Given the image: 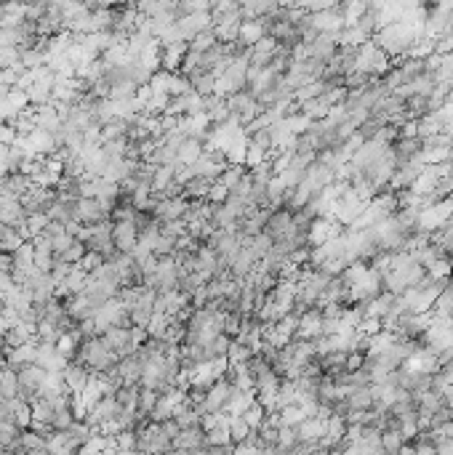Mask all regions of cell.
<instances>
[{
	"instance_id": "cell-21",
	"label": "cell",
	"mask_w": 453,
	"mask_h": 455,
	"mask_svg": "<svg viewBox=\"0 0 453 455\" xmlns=\"http://www.w3.org/2000/svg\"><path fill=\"white\" fill-rule=\"evenodd\" d=\"M62 375H65L67 389L81 394V391L85 389V384H88V378H91V370H88L83 362H69L65 370H62Z\"/></svg>"
},
{
	"instance_id": "cell-46",
	"label": "cell",
	"mask_w": 453,
	"mask_h": 455,
	"mask_svg": "<svg viewBox=\"0 0 453 455\" xmlns=\"http://www.w3.org/2000/svg\"><path fill=\"white\" fill-rule=\"evenodd\" d=\"M181 3V11L190 14V11H211V0H179Z\"/></svg>"
},
{
	"instance_id": "cell-32",
	"label": "cell",
	"mask_w": 453,
	"mask_h": 455,
	"mask_svg": "<svg viewBox=\"0 0 453 455\" xmlns=\"http://www.w3.org/2000/svg\"><path fill=\"white\" fill-rule=\"evenodd\" d=\"M341 14H344V22H347V27L349 24H357L360 17L365 14V8H368V0H341Z\"/></svg>"
},
{
	"instance_id": "cell-39",
	"label": "cell",
	"mask_w": 453,
	"mask_h": 455,
	"mask_svg": "<svg viewBox=\"0 0 453 455\" xmlns=\"http://www.w3.org/2000/svg\"><path fill=\"white\" fill-rule=\"evenodd\" d=\"M22 75H24V67L22 65L6 67V69H0V83H3V85H8V88H14V85H19Z\"/></svg>"
},
{
	"instance_id": "cell-24",
	"label": "cell",
	"mask_w": 453,
	"mask_h": 455,
	"mask_svg": "<svg viewBox=\"0 0 453 455\" xmlns=\"http://www.w3.org/2000/svg\"><path fill=\"white\" fill-rule=\"evenodd\" d=\"M206 152V141L203 139H195V136H187L176 149V165H192L200 155Z\"/></svg>"
},
{
	"instance_id": "cell-3",
	"label": "cell",
	"mask_w": 453,
	"mask_h": 455,
	"mask_svg": "<svg viewBox=\"0 0 453 455\" xmlns=\"http://www.w3.org/2000/svg\"><path fill=\"white\" fill-rule=\"evenodd\" d=\"M78 240H83L88 250H97V253H101L104 259H107V256H113L115 253L113 218H104V221H99V224H83Z\"/></svg>"
},
{
	"instance_id": "cell-12",
	"label": "cell",
	"mask_w": 453,
	"mask_h": 455,
	"mask_svg": "<svg viewBox=\"0 0 453 455\" xmlns=\"http://www.w3.org/2000/svg\"><path fill=\"white\" fill-rule=\"evenodd\" d=\"M213 27V17H211V11H190V14H184V17L179 19V30H181V37L190 43L195 35L206 33Z\"/></svg>"
},
{
	"instance_id": "cell-13",
	"label": "cell",
	"mask_w": 453,
	"mask_h": 455,
	"mask_svg": "<svg viewBox=\"0 0 453 455\" xmlns=\"http://www.w3.org/2000/svg\"><path fill=\"white\" fill-rule=\"evenodd\" d=\"M307 46H309V56H312V59H318L320 65H328V62L336 56V51H339V35L318 33L315 35V40L307 43Z\"/></svg>"
},
{
	"instance_id": "cell-43",
	"label": "cell",
	"mask_w": 453,
	"mask_h": 455,
	"mask_svg": "<svg viewBox=\"0 0 453 455\" xmlns=\"http://www.w3.org/2000/svg\"><path fill=\"white\" fill-rule=\"evenodd\" d=\"M226 197H229V189H226L222 181H213V184H211L208 197H206V200H208V203H213V205H219V203H224Z\"/></svg>"
},
{
	"instance_id": "cell-33",
	"label": "cell",
	"mask_w": 453,
	"mask_h": 455,
	"mask_svg": "<svg viewBox=\"0 0 453 455\" xmlns=\"http://www.w3.org/2000/svg\"><path fill=\"white\" fill-rule=\"evenodd\" d=\"M254 354H256V352H254L251 346H245L243 341H238V338H232L229 349H226V359H229V365H243V362H248Z\"/></svg>"
},
{
	"instance_id": "cell-28",
	"label": "cell",
	"mask_w": 453,
	"mask_h": 455,
	"mask_svg": "<svg viewBox=\"0 0 453 455\" xmlns=\"http://www.w3.org/2000/svg\"><path fill=\"white\" fill-rule=\"evenodd\" d=\"M0 394H3L6 400H14V397H19V373H17V368H11V365H3V368H0Z\"/></svg>"
},
{
	"instance_id": "cell-30",
	"label": "cell",
	"mask_w": 453,
	"mask_h": 455,
	"mask_svg": "<svg viewBox=\"0 0 453 455\" xmlns=\"http://www.w3.org/2000/svg\"><path fill=\"white\" fill-rule=\"evenodd\" d=\"M19 65L24 69H38V67L46 65V51L40 49L38 43L27 46V49H19Z\"/></svg>"
},
{
	"instance_id": "cell-18",
	"label": "cell",
	"mask_w": 453,
	"mask_h": 455,
	"mask_svg": "<svg viewBox=\"0 0 453 455\" xmlns=\"http://www.w3.org/2000/svg\"><path fill=\"white\" fill-rule=\"evenodd\" d=\"M190 51V43L187 40H176V43H168V46H160V67L168 69V72H179V67L184 62V53Z\"/></svg>"
},
{
	"instance_id": "cell-41",
	"label": "cell",
	"mask_w": 453,
	"mask_h": 455,
	"mask_svg": "<svg viewBox=\"0 0 453 455\" xmlns=\"http://www.w3.org/2000/svg\"><path fill=\"white\" fill-rule=\"evenodd\" d=\"M85 250H88V248H85V243L75 237V240H72V245H69L65 253H62V259L69 261V264H78V261H81L83 256H85Z\"/></svg>"
},
{
	"instance_id": "cell-4",
	"label": "cell",
	"mask_w": 453,
	"mask_h": 455,
	"mask_svg": "<svg viewBox=\"0 0 453 455\" xmlns=\"http://www.w3.org/2000/svg\"><path fill=\"white\" fill-rule=\"evenodd\" d=\"M17 373H19V397H24L27 402H33L35 397L40 394V389H43L49 370L43 365H38V362H30V365L17 368Z\"/></svg>"
},
{
	"instance_id": "cell-14",
	"label": "cell",
	"mask_w": 453,
	"mask_h": 455,
	"mask_svg": "<svg viewBox=\"0 0 453 455\" xmlns=\"http://www.w3.org/2000/svg\"><path fill=\"white\" fill-rule=\"evenodd\" d=\"M75 218H81L83 224H99V221L110 218V211L101 205V200H99V197H78Z\"/></svg>"
},
{
	"instance_id": "cell-9",
	"label": "cell",
	"mask_w": 453,
	"mask_h": 455,
	"mask_svg": "<svg viewBox=\"0 0 453 455\" xmlns=\"http://www.w3.org/2000/svg\"><path fill=\"white\" fill-rule=\"evenodd\" d=\"M99 336H101V341L107 343L115 354H117V359L129 357V354H133V352L139 349V346L133 343V338H131V327L113 325V327H107L104 333H99Z\"/></svg>"
},
{
	"instance_id": "cell-16",
	"label": "cell",
	"mask_w": 453,
	"mask_h": 455,
	"mask_svg": "<svg viewBox=\"0 0 453 455\" xmlns=\"http://www.w3.org/2000/svg\"><path fill=\"white\" fill-rule=\"evenodd\" d=\"M190 205V197L184 195H174V197H163L155 208V216L160 221H174V218H184V211Z\"/></svg>"
},
{
	"instance_id": "cell-42",
	"label": "cell",
	"mask_w": 453,
	"mask_h": 455,
	"mask_svg": "<svg viewBox=\"0 0 453 455\" xmlns=\"http://www.w3.org/2000/svg\"><path fill=\"white\" fill-rule=\"evenodd\" d=\"M19 65V46H0V69Z\"/></svg>"
},
{
	"instance_id": "cell-7",
	"label": "cell",
	"mask_w": 453,
	"mask_h": 455,
	"mask_svg": "<svg viewBox=\"0 0 453 455\" xmlns=\"http://www.w3.org/2000/svg\"><path fill=\"white\" fill-rule=\"evenodd\" d=\"M174 450L176 453H206V429L200 423L184 426L174 437Z\"/></svg>"
},
{
	"instance_id": "cell-45",
	"label": "cell",
	"mask_w": 453,
	"mask_h": 455,
	"mask_svg": "<svg viewBox=\"0 0 453 455\" xmlns=\"http://www.w3.org/2000/svg\"><path fill=\"white\" fill-rule=\"evenodd\" d=\"M72 240H75V237H72V234H67V232H62V234H56V237L51 240V248H53V253H56V256H62V253H65L67 248L72 245Z\"/></svg>"
},
{
	"instance_id": "cell-34",
	"label": "cell",
	"mask_w": 453,
	"mask_h": 455,
	"mask_svg": "<svg viewBox=\"0 0 453 455\" xmlns=\"http://www.w3.org/2000/svg\"><path fill=\"white\" fill-rule=\"evenodd\" d=\"M158 397H160L158 389L142 386V391H139V415H142V421H149V413H152V407L158 402Z\"/></svg>"
},
{
	"instance_id": "cell-38",
	"label": "cell",
	"mask_w": 453,
	"mask_h": 455,
	"mask_svg": "<svg viewBox=\"0 0 453 455\" xmlns=\"http://www.w3.org/2000/svg\"><path fill=\"white\" fill-rule=\"evenodd\" d=\"M240 415H243L245 421L251 423V426H254V429H259L261 426V421H264V415H267V410H264V407L259 405V402H256V400H254V402H251V405L245 407L243 413H240Z\"/></svg>"
},
{
	"instance_id": "cell-17",
	"label": "cell",
	"mask_w": 453,
	"mask_h": 455,
	"mask_svg": "<svg viewBox=\"0 0 453 455\" xmlns=\"http://www.w3.org/2000/svg\"><path fill=\"white\" fill-rule=\"evenodd\" d=\"M38 365H43L46 370H65L69 359L56 349V343L38 341Z\"/></svg>"
},
{
	"instance_id": "cell-47",
	"label": "cell",
	"mask_w": 453,
	"mask_h": 455,
	"mask_svg": "<svg viewBox=\"0 0 453 455\" xmlns=\"http://www.w3.org/2000/svg\"><path fill=\"white\" fill-rule=\"evenodd\" d=\"M0 272H14V253H3L0 250Z\"/></svg>"
},
{
	"instance_id": "cell-6",
	"label": "cell",
	"mask_w": 453,
	"mask_h": 455,
	"mask_svg": "<svg viewBox=\"0 0 453 455\" xmlns=\"http://www.w3.org/2000/svg\"><path fill=\"white\" fill-rule=\"evenodd\" d=\"M309 22H312V30H315V33H325V35H339L341 30L347 27L344 14H341V6L312 11V14H309Z\"/></svg>"
},
{
	"instance_id": "cell-22",
	"label": "cell",
	"mask_w": 453,
	"mask_h": 455,
	"mask_svg": "<svg viewBox=\"0 0 453 455\" xmlns=\"http://www.w3.org/2000/svg\"><path fill=\"white\" fill-rule=\"evenodd\" d=\"M264 35H267V24H264V19H261V17L243 19L238 43H240V46H254V43H259Z\"/></svg>"
},
{
	"instance_id": "cell-40",
	"label": "cell",
	"mask_w": 453,
	"mask_h": 455,
	"mask_svg": "<svg viewBox=\"0 0 453 455\" xmlns=\"http://www.w3.org/2000/svg\"><path fill=\"white\" fill-rule=\"evenodd\" d=\"M213 43H216V33H213V27H211V30H206V33L195 35L192 40H190V49L192 51H206V49H211Z\"/></svg>"
},
{
	"instance_id": "cell-1",
	"label": "cell",
	"mask_w": 453,
	"mask_h": 455,
	"mask_svg": "<svg viewBox=\"0 0 453 455\" xmlns=\"http://www.w3.org/2000/svg\"><path fill=\"white\" fill-rule=\"evenodd\" d=\"M419 33L421 30L405 24L403 19H395V22L381 24V27L373 33V43L381 46L392 59H397V53H403V56L408 53V49L413 46V40H416V35Z\"/></svg>"
},
{
	"instance_id": "cell-20",
	"label": "cell",
	"mask_w": 453,
	"mask_h": 455,
	"mask_svg": "<svg viewBox=\"0 0 453 455\" xmlns=\"http://www.w3.org/2000/svg\"><path fill=\"white\" fill-rule=\"evenodd\" d=\"M6 362L11 368H22V365L38 362V341H27L14 346V349H6Z\"/></svg>"
},
{
	"instance_id": "cell-35",
	"label": "cell",
	"mask_w": 453,
	"mask_h": 455,
	"mask_svg": "<svg viewBox=\"0 0 453 455\" xmlns=\"http://www.w3.org/2000/svg\"><path fill=\"white\" fill-rule=\"evenodd\" d=\"M381 445H384V453H403L405 439L400 434V429H384L381 431Z\"/></svg>"
},
{
	"instance_id": "cell-37",
	"label": "cell",
	"mask_w": 453,
	"mask_h": 455,
	"mask_svg": "<svg viewBox=\"0 0 453 455\" xmlns=\"http://www.w3.org/2000/svg\"><path fill=\"white\" fill-rule=\"evenodd\" d=\"M49 213H30L27 216V229H24V234H27V240L30 237H35V234H40L43 229H46V224H49Z\"/></svg>"
},
{
	"instance_id": "cell-19",
	"label": "cell",
	"mask_w": 453,
	"mask_h": 455,
	"mask_svg": "<svg viewBox=\"0 0 453 455\" xmlns=\"http://www.w3.org/2000/svg\"><path fill=\"white\" fill-rule=\"evenodd\" d=\"M30 187H33V179L27 173H22V171H8L6 176H0V192L3 195L22 197Z\"/></svg>"
},
{
	"instance_id": "cell-31",
	"label": "cell",
	"mask_w": 453,
	"mask_h": 455,
	"mask_svg": "<svg viewBox=\"0 0 453 455\" xmlns=\"http://www.w3.org/2000/svg\"><path fill=\"white\" fill-rule=\"evenodd\" d=\"M176 181V165H158L152 176V192H165Z\"/></svg>"
},
{
	"instance_id": "cell-8",
	"label": "cell",
	"mask_w": 453,
	"mask_h": 455,
	"mask_svg": "<svg viewBox=\"0 0 453 455\" xmlns=\"http://www.w3.org/2000/svg\"><path fill=\"white\" fill-rule=\"evenodd\" d=\"M0 221L17 227L19 232L24 234V229H27V211H24V205H22V197L3 195V192H0ZM24 237H27V234H24Z\"/></svg>"
},
{
	"instance_id": "cell-44",
	"label": "cell",
	"mask_w": 453,
	"mask_h": 455,
	"mask_svg": "<svg viewBox=\"0 0 453 455\" xmlns=\"http://www.w3.org/2000/svg\"><path fill=\"white\" fill-rule=\"evenodd\" d=\"M78 264H81L85 272H94V269H99V266L104 264V256H101V253H97V250H85V256H83Z\"/></svg>"
},
{
	"instance_id": "cell-11",
	"label": "cell",
	"mask_w": 453,
	"mask_h": 455,
	"mask_svg": "<svg viewBox=\"0 0 453 455\" xmlns=\"http://www.w3.org/2000/svg\"><path fill=\"white\" fill-rule=\"evenodd\" d=\"M320 336H323V309L309 307L307 311L299 314V330H296V338L318 341Z\"/></svg>"
},
{
	"instance_id": "cell-27",
	"label": "cell",
	"mask_w": 453,
	"mask_h": 455,
	"mask_svg": "<svg viewBox=\"0 0 453 455\" xmlns=\"http://www.w3.org/2000/svg\"><path fill=\"white\" fill-rule=\"evenodd\" d=\"M190 78V83H192V91H197L200 96H211L213 94V85H216V72L213 69H195V72H190L187 75Z\"/></svg>"
},
{
	"instance_id": "cell-23",
	"label": "cell",
	"mask_w": 453,
	"mask_h": 455,
	"mask_svg": "<svg viewBox=\"0 0 453 455\" xmlns=\"http://www.w3.org/2000/svg\"><path fill=\"white\" fill-rule=\"evenodd\" d=\"M275 51H277V40L270 37V35H264L259 43L251 46V67H267L272 62Z\"/></svg>"
},
{
	"instance_id": "cell-5",
	"label": "cell",
	"mask_w": 453,
	"mask_h": 455,
	"mask_svg": "<svg viewBox=\"0 0 453 455\" xmlns=\"http://www.w3.org/2000/svg\"><path fill=\"white\" fill-rule=\"evenodd\" d=\"M226 104H229V112L240 120L243 128L261 112V104L256 101V96H254L248 88H240V91L229 94V96H226Z\"/></svg>"
},
{
	"instance_id": "cell-2",
	"label": "cell",
	"mask_w": 453,
	"mask_h": 455,
	"mask_svg": "<svg viewBox=\"0 0 453 455\" xmlns=\"http://www.w3.org/2000/svg\"><path fill=\"white\" fill-rule=\"evenodd\" d=\"M72 362H83L91 373H107L110 368L117 365V354L101 341V336H94V338H83Z\"/></svg>"
},
{
	"instance_id": "cell-29",
	"label": "cell",
	"mask_w": 453,
	"mask_h": 455,
	"mask_svg": "<svg viewBox=\"0 0 453 455\" xmlns=\"http://www.w3.org/2000/svg\"><path fill=\"white\" fill-rule=\"evenodd\" d=\"M213 181L211 179H203V176H192V179H187L181 184V195L190 197V200H206L208 197V189Z\"/></svg>"
},
{
	"instance_id": "cell-36",
	"label": "cell",
	"mask_w": 453,
	"mask_h": 455,
	"mask_svg": "<svg viewBox=\"0 0 453 455\" xmlns=\"http://www.w3.org/2000/svg\"><path fill=\"white\" fill-rule=\"evenodd\" d=\"M59 336H62V330L56 323H51V320H40L38 323V341H46V343H56L59 341Z\"/></svg>"
},
{
	"instance_id": "cell-26",
	"label": "cell",
	"mask_w": 453,
	"mask_h": 455,
	"mask_svg": "<svg viewBox=\"0 0 453 455\" xmlns=\"http://www.w3.org/2000/svg\"><path fill=\"white\" fill-rule=\"evenodd\" d=\"M19 453H49V442L27 426V429H22V437H19Z\"/></svg>"
},
{
	"instance_id": "cell-10",
	"label": "cell",
	"mask_w": 453,
	"mask_h": 455,
	"mask_svg": "<svg viewBox=\"0 0 453 455\" xmlns=\"http://www.w3.org/2000/svg\"><path fill=\"white\" fill-rule=\"evenodd\" d=\"M113 240L120 253H133L139 243V227L133 218H115L113 221Z\"/></svg>"
},
{
	"instance_id": "cell-48",
	"label": "cell",
	"mask_w": 453,
	"mask_h": 455,
	"mask_svg": "<svg viewBox=\"0 0 453 455\" xmlns=\"http://www.w3.org/2000/svg\"><path fill=\"white\" fill-rule=\"evenodd\" d=\"M133 3H136V8H139L142 14H147V11H149V8H152L158 0H133Z\"/></svg>"
},
{
	"instance_id": "cell-49",
	"label": "cell",
	"mask_w": 453,
	"mask_h": 455,
	"mask_svg": "<svg viewBox=\"0 0 453 455\" xmlns=\"http://www.w3.org/2000/svg\"><path fill=\"white\" fill-rule=\"evenodd\" d=\"M0 3H3V0H0Z\"/></svg>"
},
{
	"instance_id": "cell-15",
	"label": "cell",
	"mask_w": 453,
	"mask_h": 455,
	"mask_svg": "<svg viewBox=\"0 0 453 455\" xmlns=\"http://www.w3.org/2000/svg\"><path fill=\"white\" fill-rule=\"evenodd\" d=\"M142 368H145V362H142V357H139L136 352H133L129 357L117 359L115 373L120 378V384H142Z\"/></svg>"
},
{
	"instance_id": "cell-25",
	"label": "cell",
	"mask_w": 453,
	"mask_h": 455,
	"mask_svg": "<svg viewBox=\"0 0 453 455\" xmlns=\"http://www.w3.org/2000/svg\"><path fill=\"white\" fill-rule=\"evenodd\" d=\"M35 110H38V128L49 130V133L62 130L65 120H62V114H59V107H56V104H43V107H35Z\"/></svg>"
}]
</instances>
